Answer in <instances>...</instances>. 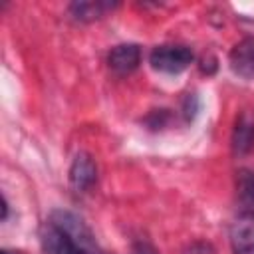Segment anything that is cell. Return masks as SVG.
I'll list each match as a JSON object with an SVG mask.
<instances>
[{
  "label": "cell",
  "instance_id": "obj_1",
  "mask_svg": "<svg viewBox=\"0 0 254 254\" xmlns=\"http://www.w3.org/2000/svg\"><path fill=\"white\" fill-rule=\"evenodd\" d=\"M50 220L69 238L77 254H103L99 242L95 240V234L77 214L69 210H54Z\"/></svg>",
  "mask_w": 254,
  "mask_h": 254
},
{
  "label": "cell",
  "instance_id": "obj_2",
  "mask_svg": "<svg viewBox=\"0 0 254 254\" xmlns=\"http://www.w3.org/2000/svg\"><path fill=\"white\" fill-rule=\"evenodd\" d=\"M192 60H194V56H192L190 48L179 46V44L157 46L149 54L151 67L157 69V71H161V73H169V75H175V73L185 71L192 64Z\"/></svg>",
  "mask_w": 254,
  "mask_h": 254
},
{
  "label": "cell",
  "instance_id": "obj_3",
  "mask_svg": "<svg viewBox=\"0 0 254 254\" xmlns=\"http://www.w3.org/2000/svg\"><path fill=\"white\" fill-rule=\"evenodd\" d=\"M230 147L234 157H246L252 147H254V111L242 109L240 115L234 121L232 137H230Z\"/></svg>",
  "mask_w": 254,
  "mask_h": 254
},
{
  "label": "cell",
  "instance_id": "obj_4",
  "mask_svg": "<svg viewBox=\"0 0 254 254\" xmlns=\"http://www.w3.org/2000/svg\"><path fill=\"white\" fill-rule=\"evenodd\" d=\"M95 181H97V165L93 157L85 151L77 153L69 167V185L77 192H85L95 185Z\"/></svg>",
  "mask_w": 254,
  "mask_h": 254
},
{
  "label": "cell",
  "instance_id": "obj_5",
  "mask_svg": "<svg viewBox=\"0 0 254 254\" xmlns=\"http://www.w3.org/2000/svg\"><path fill=\"white\" fill-rule=\"evenodd\" d=\"M141 64V48L137 44H119L107 56V65L115 75H129Z\"/></svg>",
  "mask_w": 254,
  "mask_h": 254
},
{
  "label": "cell",
  "instance_id": "obj_6",
  "mask_svg": "<svg viewBox=\"0 0 254 254\" xmlns=\"http://www.w3.org/2000/svg\"><path fill=\"white\" fill-rule=\"evenodd\" d=\"M232 254H254V216L238 214L230 226Z\"/></svg>",
  "mask_w": 254,
  "mask_h": 254
},
{
  "label": "cell",
  "instance_id": "obj_7",
  "mask_svg": "<svg viewBox=\"0 0 254 254\" xmlns=\"http://www.w3.org/2000/svg\"><path fill=\"white\" fill-rule=\"evenodd\" d=\"M228 64L234 75L252 79L254 77V38L240 40L228 54Z\"/></svg>",
  "mask_w": 254,
  "mask_h": 254
},
{
  "label": "cell",
  "instance_id": "obj_8",
  "mask_svg": "<svg viewBox=\"0 0 254 254\" xmlns=\"http://www.w3.org/2000/svg\"><path fill=\"white\" fill-rule=\"evenodd\" d=\"M40 242L44 248V254H77L69 238L52 222H44L40 230Z\"/></svg>",
  "mask_w": 254,
  "mask_h": 254
},
{
  "label": "cell",
  "instance_id": "obj_9",
  "mask_svg": "<svg viewBox=\"0 0 254 254\" xmlns=\"http://www.w3.org/2000/svg\"><path fill=\"white\" fill-rule=\"evenodd\" d=\"M115 6L117 2H109V0H83L69 4V14L77 22H95L103 18L107 12H111Z\"/></svg>",
  "mask_w": 254,
  "mask_h": 254
},
{
  "label": "cell",
  "instance_id": "obj_10",
  "mask_svg": "<svg viewBox=\"0 0 254 254\" xmlns=\"http://www.w3.org/2000/svg\"><path fill=\"white\" fill-rule=\"evenodd\" d=\"M236 200L240 214L254 216V171H240L236 177Z\"/></svg>",
  "mask_w": 254,
  "mask_h": 254
},
{
  "label": "cell",
  "instance_id": "obj_11",
  "mask_svg": "<svg viewBox=\"0 0 254 254\" xmlns=\"http://www.w3.org/2000/svg\"><path fill=\"white\" fill-rule=\"evenodd\" d=\"M183 254H216V250H214V246H212L210 242H206V240H196V242L189 244Z\"/></svg>",
  "mask_w": 254,
  "mask_h": 254
},
{
  "label": "cell",
  "instance_id": "obj_12",
  "mask_svg": "<svg viewBox=\"0 0 254 254\" xmlns=\"http://www.w3.org/2000/svg\"><path fill=\"white\" fill-rule=\"evenodd\" d=\"M131 254H159L157 248L153 244H149L147 240H137L131 248Z\"/></svg>",
  "mask_w": 254,
  "mask_h": 254
},
{
  "label": "cell",
  "instance_id": "obj_13",
  "mask_svg": "<svg viewBox=\"0 0 254 254\" xmlns=\"http://www.w3.org/2000/svg\"><path fill=\"white\" fill-rule=\"evenodd\" d=\"M8 218V200H6V196H2V220H6Z\"/></svg>",
  "mask_w": 254,
  "mask_h": 254
},
{
  "label": "cell",
  "instance_id": "obj_14",
  "mask_svg": "<svg viewBox=\"0 0 254 254\" xmlns=\"http://www.w3.org/2000/svg\"><path fill=\"white\" fill-rule=\"evenodd\" d=\"M0 254H22V252H16V250H2Z\"/></svg>",
  "mask_w": 254,
  "mask_h": 254
}]
</instances>
